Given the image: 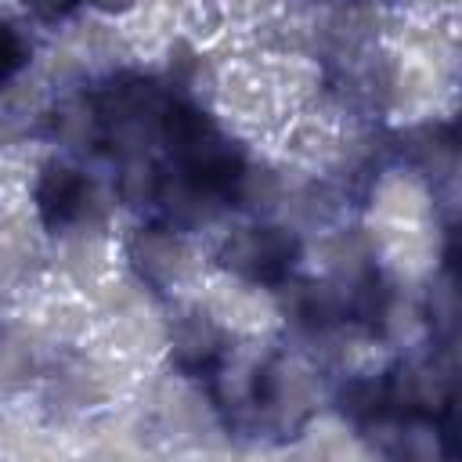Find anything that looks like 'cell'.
Masks as SVG:
<instances>
[{"mask_svg": "<svg viewBox=\"0 0 462 462\" xmlns=\"http://www.w3.org/2000/svg\"><path fill=\"white\" fill-rule=\"evenodd\" d=\"M22 61H25V47H22V40H18L7 25H0V79H7L11 72H18Z\"/></svg>", "mask_w": 462, "mask_h": 462, "instance_id": "3", "label": "cell"}, {"mask_svg": "<svg viewBox=\"0 0 462 462\" xmlns=\"http://www.w3.org/2000/svg\"><path fill=\"white\" fill-rule=\"evenodd\" d=\"M292 238L282 235L278 227H263V231H253L245 235L242 242H235V263L242 271H249L253 278H278L285 274V267L292 263Z\"/></svg>", "mask_w": 462, "mask_h": 462, "instance_id": "1", "label": "cell"}, {"mask_svg": "<svg viewBox=\"0 0 462 462\" xmlns=\"http://www.w3.org/2000/svg\"><path fill=\"white\" fill-rule=\"evenodd\" d=\"M94 4H97V7H126L130 0H94Z\"/></svg>", "mask_w": 462, "mask_h": 462, "instance_id": "5", "label": "cell"}, {"mask_svg": "<svg viewBox=\"0 0 462 462\" xmlns=\"http://www.w3.org/2000/svg\"><path fill=\"white\" fill-rule=\"evenodd\" d=\"M76 4H79V0H25V7H29L36 18H43V22H54V18L69 14Z\"/></svg>", "mask_w": 462, "mask_h": 462, "instance_id": "4", "label": "cell"}, {"mask_svg": "<svg viewBox=\"0 0 462 462\" xmlns=\"http://www.w3.org/2000/svg\"><path fill=\"white\" fill-rule=\"evenodd\" d=\"M83 191H87V184H83V177H79L76 170H69V166H51V170L43 173L40 188H36V206H40L43 220L54 227V224H65V220H72V217L79 213Z\"/></svg>", "mask_w": 462, "mask_h": 462, "instance_id": "2", "label": "cell"}]
</instances>
